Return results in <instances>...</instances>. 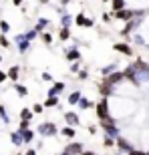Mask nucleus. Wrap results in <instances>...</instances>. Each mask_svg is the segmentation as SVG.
Wrapping results in <instances>:
<instances>
[{"label": "nucleus", "instance_id": "nucleus-1", "mask_svg": "<svg viewBox=\"0 0 149 155\" xmlns=\"http://www.w3.org/2000/svg\"><path fill=\"white\" fill-rule=\"evenodd\" d=\"M95 111H97V119L99 121H107L111 119V103H109V97H101L99 103H95Z\"/></svg>", "mask_w": 149, "mask_h": 155}, {"label": "nucleus", "instance_id": "nucleus-2", "mask_svg": "<svg viewBox=\"0 0 149 155\" xmlns=\"http://www.w3.org/2000/svg\"><path fill=\"white\" fill-rule=\"evenodd\" d=\"M36 133H40L42 137H55V135H58V127L52 121H45L36 127Z\"/></svg>", "mask_w": 149, "mask_h": 155}, {"label": "nucleus", "instance_id": "nucleus-3", "mask_svg": "<svg viewBox=\"0 0 149 155\" xmlns=\"http://www.w3.org/2000/svg\"><path fill=\"white\" fill-rule=\"evenodd\" d=\"M121 81H125L123 71H113V73H109V75L103 77V83H107V85H111V87H117Z\"/></svg>", "mask_w": 149, "mask_h": 155}, {"label": "nucleus", "instance_id": "nucleus-4", "mask_svg": "<svg viewBox=\"0 0 149 155\" xmlns=\"http://www.w3.org/2000/svg\"><path fill=\"white\" fill-rule=\"evenodd\" d=\"M141 12L139 10H133V8H123V10H117V12H113V16H115V20H131L133 16H139Z\"/></svg>", "mask_w": 149, "mask_h": 155}, {"label": "nucleus", "instance_id": "nucleus-5", "mask_svg": "<svg viewBox=\"0 0 149 155\" xmlns=\"http://www.w3.org/2000/svg\"><path fill=\"white\" fill-rule=\"evenodd\" d=\"M73 22L77 24V26H81V28H93L95 26V20L89 16H85L83 12H79L77 16H73Z\"/></svg>", "mask_w": 149, "mask_h": 155}, {"label": "nucleus", "instance_id": "nucleus-6", "mask_svg": "<svg viewBox=\"0 0 149 155\" xmlns=\"http://www.w3.org/2000/svg\"><path fill=\"white\" fill-rule=\"evenodd\" d=\"M14 45L18 46V52H28V48H30V40L26 38L24 35H18V36H14Z\"/></svg>", "mask_w": 149, "mask_h": 155}, {"label": "nucleus", "instance_id": "nucleus-7", "mask_svg": "<svg viewBox=\"0 0 149 155\" xmlns=\"http://www.w3.org/2000/svg\"><path fill=\"white\" fill-rule=\"evenodd\" d=\"M81 151H83V143H79V141H73V143H69L67 147H65L61 155H79Z\"/></svg>", "mask_w": 149, "mask_h": 155}, {"label": "nucleus", "instance_id": "nucleus-8", "mask_svg": "<svg viewBox=\"0 0 149 155\" xmlns=\"http://www.w3.org/2000/svg\"><path fill=\"white\" fill-rule=\"evenodd\" d=\"M65 58H67L69 63H74V61H81V58H83V52H81L77 46H73L69 51H65Z\"/></svg>", "mask_w": 149, "mask_h": 155}, {"label": "nucleus", "instance_id": "nucleus-9", "mask_svg": "<svg viewBox=\"0 0 149 155\" xmlns=\"http://www.w3.org/2000/svg\"><path fill=\"white\" fill-rule=\"evenodd\" d=\"M63 119H65V123H67V125H71V127H77L81 123L79 115H77L74 111H67V113L63 115Z\"/></svg>", "mask_w": 149, "mask_h": 155}, {"label": "nucleus", "instance_id": "nucleus-10", "mask_svg": "<svg viewBox=\"0 0 149 155\" xmlns=\"http://www.w3.org/2000/svg\"><path fill=\"white\" fill-rule=\"evenodd\" d=\"M67 89V85H65L63 81H57V83H52V87L48 89V93H46V97H51V95H61V93Z\"/></svg>", "mask_w": 149, "mask_h": 155}, {"label": "nucleus", "instance_id": "nucleus-11", "mask_svg": "<svg viewBox=\"0 0 149 155\" xmlns=\"http://www.w3.org/2000/svg\"><path fill=\"white\" fill-rule=\"evenodd\" d=\"M113 51L121 52V54H127V57H129V54H133V48L127 45V42H115V45H113Z\"/></svg>", "mask_w": 149, "mask_h": 155}, {"label": "nucleus", "instance_id": "nucleus-12", "mask_svg": "<svg viewBox=\"0 0 149 155\" xmlns=\"http://www.w3.org/2000/svg\"><path fill=\"white\" fill-rule=\"evenodd\" d=\"M97 89H99V93H101V97H111V95H115V87L107 85V83H101Z\"/></svg>", "mask_w": 149, "mask_h": 155}, {"label": "nucleus", "instance_id": "nucleus-13", "mask_svg": "<svg viewBox=\"0 0 149 155\" xmlns=\"http://www.w3.org/2000/svg\"><path fill=\"white\" fill-rule=\"evenodd\" d=\"M115 145L119 147V151H125V153H129V151L133 149L131 143H129L127 139H123V137H117V139H115Z\"/></svg>", "mask_w": 149, "mask_h": 155}, {"label": "nucleus", "instance_id": "nucleus-14", "mask_svg": "<svg viewBox=\"0 0 149 155\" xmlns=\"http://www.w3.org/2000/svg\"><path fill=\"white\" fill-rule=\"evenodd\" d=\"M58 135H63L65 139H74L77 131H74V127H71V125H65L63 129H58Z\"/></svg>", "mask_w": 149, "mask_h": 155}, {"label": "nucleus", "instance_id": "nucleus-15", "mask_svg": "<svg viewBox=\"0 0 149 155\" xmlns=\"http://www.w3.org/2000/svg\"><path fill=\"white\" fill-rule=\"evenodd\" d=\"M20 133V137H22V143H32V139H35V129H22V131H18Z\"/></svg>", "mask_w": 149, "mask_h": 155}, {"label": "nucleus", "instance_id": "nucleus-16", "mask_svg": "<svg viewBox=\"0 0 149 155\" xmlns=\"http://www.w3.org/2000/svg\"><path fill=\"white\" fill-rule=\"evenodd\" d=\"M6 77H8L12 83H18V77H20V67H16V64H14V67H10V69L6 71Z\"/></svg>", "mask_w": 149, "mask_h": 155}, {"label": "nucleus", "instance_id": "nucleus-17", "mask_svg": "<svg viewBox=\"0 0 149 155\" xmlns=\"http://www.w3.org/2000/svg\"><path fill=\"white\" fill-rule=\"evenodd\" d=\"M42 107H45V109H55V107H58V95L46 97V101L42 103Z\"/></svg>", "mask_w": 149, "mask_h": 155}, {"label": "nucleus", "instance_id": "nucleus-18", "mask_svg": "<svg viewBox=\"0 0 149 155\" xmlns=\"http://www.w3.org/2000/svg\"><path fill=\"white\" fill-rule=\"evenodd\" d=\"M18 119L32 121V119H35V113H32V109H30V107H24V109H20V113H18Z\"/></svg>", "mask_w": 149, "mask_h": 155}, {"label": "nucleus", "instance_id": "nucleus-19", "mask_svg": "<svg viewBox=\"0 0 149 155\" xmlns=\"http://www.w3.org/2000/svg\"><path fill=\"white\" fill-rule=\"evenodd\" d=\"M79 109H83V111H87V109H93V107H95V103H93L91 99H87V97H81L79 99Z\"/></svg>", "mask_w": 149, "mask_h": 155}, {"label": "nucleus", "instance_id": "nucleus-20", "mask_svg": "<svg viewBox=\"0 0 149 155\" xmlns=\"http://www.w3.org/2000/svg\"><path fill=\"white\" fill-rule=\"evenodd\" d=\"M10 143L14 145V147H20V145H24V143H22V137H20V133H18V131H10Z\"/></svg>", "mask_w": 149, "mask_h": 155}, {"label": "nucleus", "instance_id": "nucleus-21", "mask_svg": "<svg viewBox=\"0 0 149 155\" xmlns=\"http://www.w3.org/2000/svg\"><path fill=\"white\" fill-rule=\"evenodd\" d=\"M111 8H113V12L123 10V8H127V0H111Z\"/></svg>", "mask_w": 149, "mask_h": 155}, {"label": "nucleus", "instance_id": "nucleus-22", "mask_svg": "<svg viewBox=\"0 0 149 155\" xmlns=\"http://www.w3.org/2000/svg\"><path fill=\"white\" fill-rule=\"evenodd\" d=\"M71 24H73V16H71L69 12H63V14H61V26L71 28Z\"/></svg>", "mask_w": 149, "mask_h": 155}, {"label": "nucleus", "instance_id": "nucleus-23", "mask_svg": "<svg viewBox=\"0 0 149 155\" xmlns=\"http://www.w3.org/2000/svg\"><path fill=\"white\" fill-rule=\"evenodd\" d=\"M38 36H40V40H42V42H45L46 46H51V45H52V40H55V38H52V35L48 32V30H42V32H40Z\"/></svg>", "mask_w": 149, "mask_h": 155}, {"label": "nucleus", "instance_id": "nucleus-24", "mask_svg": "<svg viewBox=\"0 0 149 155\" xmlns=\"http://www.w3.org/2000/svg\"><path fill=\"white\" fill-rule=\"evenodd\" d=\"M81 97H83V95H81V91H73L69 97H67V103H69V105H77Z\"/></svg>", "mask_w": 149, "mask_h": 155}, {"label": "nucleus", "instance_id": "nucleus-25", "mask_svg": "<svg viewBox=\"0 0 149 155\" xmlns=\"http://www.w3.org/2000/svg\"><path fill=\"white\" fill-rule=\"evenodd\" d=\"M46 26H48V18H38V22L35 24V30L40 35V32H42V30H45Z\"/></svg>", "mask_w": 149, "mask_h": 155}, {"label": "nucleus", "instance_id": "nucleus-26", "mask_svg": "<svg viewBox=\"0 0 149 155\" xmlns=\"http://www.w3.org/2000/svg\"><path fill=\"white\" fill-rule=\"evenodd\" d=\"M58 38L63 40V42H67V40H71V28H67V26H61V32H58Z\"/></svg>", "mask_w": 149, "mask_h": 155}, {"label": "nucleus", "instance_id": "nucleus-27", "mask_svg": "<svg viewBox=\"0 0 149 155\" xmlns=\"http://www.w3.org/2000/svg\"><path fill=\"white\" fill-rule=\"evenodd\" d=\"M0 119H2V123H4V125H8V123H10V117H8V111H6L4 105H0Z\"/></svg>", "mask_w": 149, "mask_h": 155}, {"label": "nucleus", "instance_id": "nucleus-28", "mask_svg": "<svg viewBox=\"0 0 149 155\" xmlns=\"http://www.w3.org/2000/svg\"><path fill=\"white\" fill-rule=\"evenodd\" d=\"M14 91H16L20 97H26V95H28V89L24 85H20V83H14Z\"/></svg>", "mask_w": 149, "mask_h": 155}, {"label": "nucleus", "instance_id": "nucleus-29", "mask_svg": "<svg viewBox=\"0 0 149 155\" xmlns=\"http://www.w3.org/2000/svg\"><path fill=\"white\" fill-rule=\"evenodd\" d=\"M0 32L2 35H8L10 32V24L6 22V20H0Z\"/></svg>", "mask_w": 149, "mask_h": 155}, {"label": "nucleus", "instance_id": "nucleus-30", "mask_svg": "<svg viewBox=\"0 0 149 155\" xmlns=\"http://www.w3.org/2000/svg\"><path fill=\"white\" fill-rule=\"evenodd\" d=\"M0 46L2 48H10V40L6 38V35H2V32H0Z\"/></svg>", "mask_w": 149, "mask_h": 155}, {"label": "nucleus", "instance_id": "nucleus-31", "mask_svg": "<svg viewBox=\"0 0 149 155\" xmlns=\"http://www.w3.org/2000/svg\"><path fill=\"white\" fill-rule=\"evenodd\" d=\"M113 71H117V64H107L105 69H101V75H109V73H113Z\"/></svg>", "mask_w": 149, "mask_h": 155}, {"label": "nucleus", "instance_id": "nucleus-32", "mask_svg": "<svg viewBox=\"0 0 149 155\" xmlns=\"http://www.w3.org/2000/svg\"><path fill=\"white\" fill-rule=\"evenodd\" d=\"M30 109H32V113H35V115H40V113L45 111V107H42V103H35Z\"/></svg>", "mask_w": 149, "mask_h": 155}, {"label": "nucleus", "instance_id": "nucleus-33", "mask_svg": "<svg viewBox=\"0 0 149 155\" xmlns=\"http://www.w3.org/2000/svg\"><path fill=\"white\" fill-rule=\"evenodd\" d=\"M24 36H26V38H28L30 42H32V40H35V38H38V32H36V30L32 28V30H28V32H26V35H24Z\"/></svg>", "mask_w": 149, "mask_h": 155}, {"label": "nucleus", "instance_id": "nucleus-34", "mask_svg": "<svg viewBox=\"0 0 149 155\" xmlns=\"http://www.w3.org/2000/svg\"><path fill=\"white\" fill-rule=\"evenodd\" d=\"M28 127H30V121H24V119L18 121V131H22V129H28Z\"/></svg>", "mask_w": 149, "mask_h": 155}, {"label": "nucleus", "instance_id": "nucleus-35", "mask_svg": "<svg viewBox=\"0 0 149 155\" xmlns=\"http://www.w3.org/2000/svg\"><path fill=\"white\" fill-rule=\"evenodd\" d=\"M79 69H81V61H74L73 64H71V73H79Z\"/></svg>", "mask_w": 149, "mask_h": 155}, {"label": "nucleus", "instance_id": "nucleus-36", "mask_svg": "<svg viewBox=\"0 0 149 155\" xmlns=\"http://www.w3.org/2000/svg\"><path fill=\"white\" fill-rule=\"evenodd\" d=\"M77 77H79L81 81H85V79H89V71H81V69H79V73H77Z\"/></svg>", "mask_w": 149, "mask_h": 155}, {"label": "nucleus", "instance_id": "nucleus-37", "mask_svg": "<svg viewBox=\"0 0 149 155\" xmlns=\"http://www.w3.org/2000/svg\"><path fill=\"white\" fill-rule=\"evenodd\" d=\"M105 147H115V139L107 135V137H105Z\"/></svg>", "mask_w": 149, "mask_h": 155}, {"label": "nucleus", "instance_id": "nucleus-38", "mask_svg": "<svg viewBox=\"0 0 149 155\" xmlns=\"http://www.w3.org/2000/svg\"><path fill=\"white\" fill-rule=\"evenodd\" d=\"M129 155H145V151L143 149H135V147H133V149L129 151Z\"/></svg>", "mask_w": 149, "mask_h": 155}, {"label": "nucleus", "instance_id": "nucleus-39", "mask_svg": "<svg viewBox=\"0 0 149 155\" xmlns=\"http://www.w3.org/2000/svg\"><path fill=\"white\" fill-rule=\"evenodd\" d=\"M42 81H46V83H48V81H52V75L48 73V71H45V73H42Z\"/></svg>", "mask_w": 149, "mask_h": 155}, {"label": "nucleus", "instance_id": "nucleus-40", "mask_svg": "<svg viewBox=\"0 0 149 155\" xmlns=\"http://www.w3.org/2000/svg\"><path fill=\"white\" fill-rule=\"evenodd\" d=\"M6 79H8V77H6V73H4L2 69H0V85H2V83H4Z\"/></svg>", "mask_w": 149, "mask_h": 155}, {"label": "nucleus", "instance_id": "nucleus-41", "mask_svg": "<svg viewBox=\"0 0 149 155\" xmlns=\"http://www.w3.org/2000/svg\"><path fill=\"white\" fill-rule=\"evenodd\" d=\"M22 155H38V153H36V149H26Z\"/></svg>", "mask_w": 149, "mask_h": 155}, {"label": "nucleus", "instance_id": "nucleus-42", "mask_svg": "<svg viewBox=\"0 0 149 155\" xmlns=\"http://www.w3.org/2000/svg\"><path fill=\"white\" fill-rule=\"evenodd\" d=\"M79 155H97V153H93V151H89V149H83Z\"/></svg>", "mask_w": 149, "mask_h": 155}, {"label": "nucleus", "instance_id": "nucleus-43", "mask_svg": "<svg viewBox=\"0 0 149 155\" xmlns=\"http://www.w3.org/2000/svg\"><path fill=\"white\" fill-rule=\"evenodd\" d=\"M69 4H71V0H61V6H63V8H67Z\"/></svg>", "mask_w": 149, "mask_h": 155}, {"label": "nucleus", "instance_id": "nucleus-44", "mask_svg": "<svg viewBox=\"0 0 149 155\" xmlns=\"http://www.w3.org/2000/svg\"><path fill=\"white\" fill-rule=\"evenodd\" d=\"M22 2H24V0H12V4H14V6H22Z\"/></svg>", "mask_w": 149, "mask_h": 155}, {"label": "nucleus", "instance_id": "nucleus-45", "mask_svg": "<svg viewBox=\"0 0 149 155\" xmlns=\"http://www.w3.org/2000/svg\"><path fill=\"white\" fill-rule=\"evenodd\" d=\"M48 2H51V0H40V4H48Z\"/></svg>", "mask_w": 149, "mask_h": 155}, {"label": "nucleus", "instance_id": "nucleus-46", "mask_svg": "<svg viewBox=\"0 0 149 155\" xmlns=\"http://www.w3.org/2000/svg\"><path fill=\"white\" fill-rule=\"evenodd\" d=\"M0 64H2V52H0Z\"/></svg>", "mask_w": 149, "mask_h": 155}, {"label": "nucleus", "instance_id": "nucleus-47", "mask_svg": "<svg viewBox=\"0 0 149 155\" xmlns=\"http://www.w3.org/2000/svg\"><path fill=\"white\" fill-rule=\"evenodd\" d=\"M16 155H22V153H16Z\"/></svg>", "mask_w": 149, "mask_h": 155}, {"label": "nucleus", "instance_id": "nucleus-48", "mask_svg": "<svg viewBox=\"0 0 149 155\" xmlns=\"http://www.w3.org/2000/svg\"><path fill=\"white\" fill-rule=\"evenodd\" d=\"M145 155H149V151H147V153H145Z\"/></svg>", "mask_w": 149, "mask_h": 155}]
</instances>
